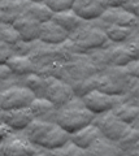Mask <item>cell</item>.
I'll use <instances>...</instances> for the list:
<instances>
[{"mask_svg":"<svg viewBox=\"0 0 139 156\" xmlns=\"http://www.w3.org/2000/svg\"><path fill=\"white\" fill-rule=\"evenodd\" d=\"M23 133L33 143L44 148H56L63 146L70 138V133L64 130L55 121H44L34 119L29 124Z\"/></svg>","mask_w":139,"mask_h":156,"instance_id":"1","label":"cell"},{"mask_svg":"<svg viewBox=\"0 0 139 156\" xmlns=\"http://www.w3.org/2000/svg\"><path fill=\"white\" fill-rule=\"evenodd\" d=\"M94 117L95 113L83 104L82 99L79 96H73L69 101H66L65 104L60 105L56 109L55 122L71 134L82 129L83 126L91 124Z\"/></svg>","mask_w":139,"mask_h":156,"instance_id":"2","label":"cell"},{"mask_svg":"<svg viewBox=\"0 0 139 156\" xmlns=\"http://www.w3.org/2000/svg\"><path fill=\"white\" fill-rule=\"evenodd\" d=\"M68 39L73 42L82 52L103 47L108 41L104 30L102 29V21L99 18L94 20V22L85 21L83 25L69 33Z\"/></svg>","mask_w":139,"mask_h":156,"instance_id":"3","label":"cell"},{"mask_svg":"<svg viewBox=\"0 0 139 156\" xmlns=\"http://www.w3.org/2000/svg\"><path fill=\"white\" fill-rule=\"evenodd\" d=\"M42 146L33 143L23 130H12L0 140V156H38Z\"/></svg>","mask_w":139,"mask_h":156,"instance_id":"4","label":"cell"},{"mask_svg":"<svg viewBox=\"0 0 139 156\" xmlns=\"http://www.w3.org/2000/svg\"><path fill=\"white\" fill-rule=\"evenodd\" d=\"M130 77L123 66L109 65L105 69L98 72V87L99 91L112 95H121L125 90L127 78Z\"/></svg>","mask_w":139,"mask_h":156,"instance_id":"5","label":"cell"},{"mask_svg":"<svg viewBox=\"0 0 139 156\" xmlns=\"http://www.w3.org/2000/svg\"><path fill=\"white\" fill-rule=\"evenodd\" d=\"M35 98V94L26 86L11 85L0 91V109L8 111L29 107Z\"/></svg>","mask_w":139,"mask_h":156,"instance_id":"6","label":"cell"},{"mask_svg":"<svg viewBox=\"0 0 139 156\" xmlns=\"http://www.w3.org/2000/svg\"><path fill=\"white\" fill-rule=\"evenodd\" d=\"M81 99H82L83 104L91 112H94L96 115V113H102V112L111 111L113 107L122 103L123 95H112V94H107V92H103V91H99L98 89H95L92 91L87 92L86 95H83Z\"/></svg>","mask_w":139,"mask_h":156,"instance_id":"7","label":"cell"},{"mask_svg":"<svg viewBox=\"0 0 139 156\" xmlns=\"http://www.w3.org/2000/svg\"><path fill=\"white\" fill-rule=\"evenodd\" d=\"M44 80H46V86H44L43 98L52 101L56 108H59L60 105L65 104L73 96H75L71 86L69 83H66V82L52 76L44 77Z\"/></svg>","mask_w":139,"mask_h":156,"instance_id":"8","label":"cell"},{"mask_svg":"<svg viewBox=\"0 0 139 156\" xmlns=\"http://www.w3.org/2000/svg\"><path fill=\"white\" fill-rule=\"evenodd\" d=\"M91 124H94L96 128L100 130L104 136L112 139V140H118V138L122 135L123 130L126 129L127 124L117 119L111 111L102 112V113H96L94 117V120L91 121Z\"/></svg>","mask_w":139,"mask_h":156,"instance_id":"9","label":"cell"},{"mask_svg":"<svg viewBox=\"0 0 139 156\" xmlns=\"http://www.w3.org/2000/svg\"><path fill=\"white\" fill-rule=\"evenodd\" d=\"M99 20L107 25H116L123 27H138V17L125 12L121 7L118 8H107Z\"/></svg>","mask_w":139,"mask_h":156,"instance_id":"10","label":"cell"},{"mask_svg":"<svg viewBox=\"0 0 139 156\" xmlns=\"http://www.w3.org/2000/svg\"><path fill=\"white\" fill-rule=\"evenodd\" d=\"M33 120L34 116L29 107L3 111L2 115V122L8 125L12 130H23Z\"/></svg>","mask_w":139,"mask_h":156,"instance_id":"11","label":"cell"},{"mask_svg":"<svg viewBox=\"0 0 139 156\" xmlns=\"http://www.w3.org/2000/svg\"><path fill=\"white\" fill-rule=\"evenodd\" d=\"M86 150L87 156H122L123 151L117 144L116 140H112L103 134L98 136Z\"/></svg>","mask_w":139,"mask_h":156,"instance_id":"12","label":"cell"},{"mask_svg":"<svg viewBox=\"0 0 139 156\" xmlns=\"http://www.w3.org/2000/svg\"><path fill=\"white\" fill-rule=\"evenodd\" d=\"M71 11L83 21H92L102 16L104 8L99 0H73Z\"/></svg>","mask_w":139,"mask_h":156,"instance_id":"13","label":"cell"},{"mask_svg":"<svg viewBox=\"0 0 139 156\" xmlns=\"http://www.w3.org/2000/svg\"><path fill=\"white\" fill-rule=\"evenodd\" d=\"M69 37V33L55 23L52 20L46 21L40 25V35L39 41L48 43V44H60V43L65 42Z\"/></svg>","mask_w":139,"mask_h":156,"instance_id":"14","label":"cell"},{"mask_svg":"<svg viewBox=\"0 0 139 156\" xmlns=\"http://www.w3.org/2000/svg\"><path fill=\"white\" fill-rule=\"evenodd\" d=\"M13 27L20 34V38L22 42H34L39 39L40 35V22L34 21L31 18L20 17L13 23Z\"/></svg>","mask_w":139,"mask_h":156,"instance_id":"15","label":"cell"},{"mask_svg":"<svg viewBox=\"0 0 139 156\" xmlns=\"http://www.w3.org/2000/svg\"><path fill=\"white\" fill-rule=\"evenodd\" d=\"M34 119L44 120V121H55V113H56V107L55 104L50 101L46 98H35L34 100L29 105Z\"/></svg>","mask_w":139,"mask_h":156,"instance_id":"16","label":"cell"},{"mask_svg":"<svg viewBox=\"0 0 139 156\" xmlns=\"http://www.w3.org/2000/svg\"><path fill=\"white\" fill-rule=\"evenodd\" d=\"M52 13L48 7L43 2H29L27 0V4L23 8V12L21 14V17H26V18H31L34 21L38 22H46V21H50L52 18Z\"/></svg>","mask_w":139,"mask_h":156,"instance_id":"17","label":"cell"},{"mask_svg":"<svg viewBox=\"0 0 139 156\" xmlns=\"http://www.w3.org/2000/svg\"><path fill=\"white\" fill-rule=\"evenodd\" d=\"M100 135H102V133H100V130L96 128V126L94 124H89V125L83 126L82 129L71 133L69 139L73 140V142L75 144H78L79 147L87 148Z\"/></svg>","mask_w":139,"mask_h":156,"instance_id":"18","label":"cell"},{"mask_svg":"<svg viewBox=\"0 0 139 156\" xmlns=\"http://www.w3.org/2000/svg\"><path fill=\"white\" fill-rule=\"evenodd\" d=\"M27 0H0V12L4 14V22L13 23L21 17Z\"/></svg>","mask_w":139,"mask_h":156,"instance_id":"19","label":"cell"},{"mask_svg":"<svg viewBox=\"0 0 139 156\" xmlns=\"http://www.w3.org/2000/svg\"><path fill=\"white\" fill-rule=\"evenodd\" d=\"M5 65L12 70L13 74L25 76L29 73H36V68L31 58L25 55H13L8 58Z\"/></svg>","mask_w":139,"mask_h":156,"instance_id":"20","label":"cell"},{"mask_svg":"<svg viewBox=\"0 0 139 156\" xmlns=\"http://www.w3.org/2000/svg\"><path fill=\"white\" fill-rule=\"evenodd\" d=\"M105 46L108 48V58L109 65L116 66H125L130 60H133L131 56L127 53L122 43H114L108 39Z\"/></svg>","mask_w":139,"mask_h":156,"instance_id":"21","label":"cell"},{"mask_svg":"<svg viewBox=\"0 0 139 156\" xmlns=\"http://www.w3.org/2000/svg\"><path fill=\"white\" fill-rule=\"evenodd\" d=\"M51 20L55 23H57L59 26L65 29L68 33L74 31L77 27H79L81 25L85 23L83 20H81L71 9L70 11H66V12H61V13H54Z\"/></svg>","mask_w":139,"mask_h":156,"instance_id":"22","label":"cell"},{"mask_svg":"<svg viewBox=\"0 0 139 156\" xmlns=\"http://www.w3.org/2000/svg\"><path fill=\"white\" fill-rule=\"evenodd\" d=\"M111 112L117 119H120L126 124H130L134 120L139 119V107L137 104L127 103V101H122V103L117 104L116 107H113Z\"/></svg>","mask_w":139,"mask_h":156,"instance_id":"23","label":"cell"},{"mask_svg":"<svg viewBox=\"0 0 139 156\" xmlns=\"http://www.w3.org/2000/svg\"><path fill=\"white\" fill-rule=\"evenodd\" d=\"M102 29L111 42L123 43L138 27H123V26H116V25H107V23L102 22Z\"/></svg>","mask_w":139,"mask_h":156,"instance_id":"24","label":"cell"},{"mask_svg":"<svg viewBox=\"0 0 139 156\" xmlns=\"http://www.w3.org/2000/svg\"><path fill=\"white\" fill-rule=\"evenodd\" d=\"M139 143V130H138V119L134 120L133 122L127 124L126 129L123 130L122 135L118 138L117 144L123 150H126L131 146Z\"/></svg>","mask_w":139,"mask_h":156,"instance_id":"25","label":"cell"},{"mask_svg":"<svg viewBox=\"0 0 139 156\" xmlns=\"http://www.w3.org/2000/svg\"><path fill=\"white\" fill-rule=\"evenodd\" d=\"M22 86H26L30 89L38 98H43L44 94V86H46V80L43 76H39L36 73H29V74L22 76Z\"/></svg>","mask_w":139,"mask_h":156,"instance_id":"26","label":"cell"},{"mask_svg":"<svg viewBox=\"0 0 139 156\" xmlns=\"http://www.w3.org/2000/svg\"><path fill=\"white\" fill-rule=\"evenodd\" d=\"M50 150H51V156H87L85 148L79 147L78 144H75L70 139H68L60 147L50 148Z\"/></svg>","mask_w":139,"mask_h":156,"instance_id":"27","label":"cell"},{"mask_svg":"<svg viewBox=\"0 0 139 156\" xmlns=\"http://www.w3.org/2000/svg\"><path fill=\"white\" fill-rule=\"evenodd\" d=\"M98 87V73L95 76H91L89 78H85L82 81L75 82L74 85H71V89L74 91L75 96L82 98L83 95H86L87 92L95 90Z\"/></svg>","mask_w":139,"mask_h":156,"instance_id":"28","label":"cell"},{"mask_svg":"<svg viewBox=\"0 0 139 156\" xmlns=\"http://www.w3.org/2000/svg\"><path fill=\"white\" fill-rule=\"evenodd\" d=\"M0 39L11 46L16 44L17 42L21 41L20 34L17 33V30L13 27L12 23L8 22H0Z\"/></svg>","mask_w":139,"mask_h":156,"instance_id":"29","label":"cell"},{"mask_svg":"<svg viewBox=\"0 0 139 156\" xmlns=\"http://www.w3.org/2000/svg\"><path fill=\"white\" fill-rule=\"evenodd\" d=\"M52 13H61L70 11L73 5V0H44L43 2Z\"/></svg>","mask_w":139,"mask_h":156,"instance_id":"30","label":"cell"},{"mask_svg":"<svg viewBox=\"0 0 139 156\" xmlns=\"http://www.w3.org/2000/svg\"><path fill=\"white\" fill-rule=\"evenodd\" d=\"M13 55H14V51L12 46L0 39V64H5L8 58L12 57Z\"/></svg>","mask_w":139,"mask_h":156,"instance_id":"31","label":"cell"},{"mask_svg":"<svg viewBox=\"0 0 139 156\" xmlns=\"http://www.w3.org/2000/svg\"><path fill=\"white\" fill-rule=\"evenodd\" d=\"M123 11L133 14V16L138 17L139 16V2L138 0H126V2H123L122 7H121Z\"/></svg>","mask_w":139,"mask_h":156,"instance_id":"32","label":"cell"},{"mask_svg":"<svg viewBox=\"0 0 139 156\" xmlns=\"http://www.w3.org/2000/svg\"><path fill=\"white\" fill-rule=\"evenodd\" d=\"M123 68H125L126 73L130 77H137V78L139 77V62H138V60H130Z\"/></svg>","mask_w":139,"mask_h":156,"instance_id":"33","label":"cell"},{"mask_svg":"<svg viewBox=\"0 0 139 156\" xmlns=\"http://www.w3.org/2000/svg\"><path fill=\"white\" fill-rule=\"evenodd\" d=\"M12 76H13L12 70L5 64H0V81H7Z\"/></svg>","mask_w":139,"mask_h":156,"instance_id":"34","label":"cell"},{"mask_svg":"<svg viewBox=\"0 0 139 156\" xmlns=\"http://www.w3.org/2000/svg\"><path fill=\"white\" fill-rule=\"evenodd\" d=\"M139 143H137V144H134V146H131V147H129V148H126V150H123V155H134V156H138L139 155Z\"/></svg>","mask_w":139,"mask_h":156,"instance_id":"35","label":"cell"},{"mask_svg":"<svg viewBox=\"0 0 139 156\" xmlns=\"http://www.w3.org/2000/svg\"><path fill=\"white\" fill-rule=\"evenodd\" d=\"M11 131H12V129L9 128L8 125H5L4 122H2V121H0V140H2L8 133H11Z\"/></svg>","mask_w":139,"mask_h":156,"instance_id":"36","label":"cell"},{"mask_svg":"<svg viewBox=\"0 0 139 156\" xmlns=\"http://www.w3.org/2000/svg\"><path fill=\"white\" fill-rule=\"evenodd\" d=\"M0 22H4V14L0 12Z\"/></svg>","mask_w":139,"mask_h":156,"instance_id":"37","label":"cell"},{"mask_svg":"<svg viewBox=\"0 0 139 156\" xmlns=\"http://www.w3.org/2000/svg\"><path fill=\"white\" fill-rule=\"evenodd\" d=\"M2 115H3V109H0V121H2Z\"/></svg>","mask_w":139,"mask_h":156,"instance_id":"38","label":"cell"}]
</instances>
